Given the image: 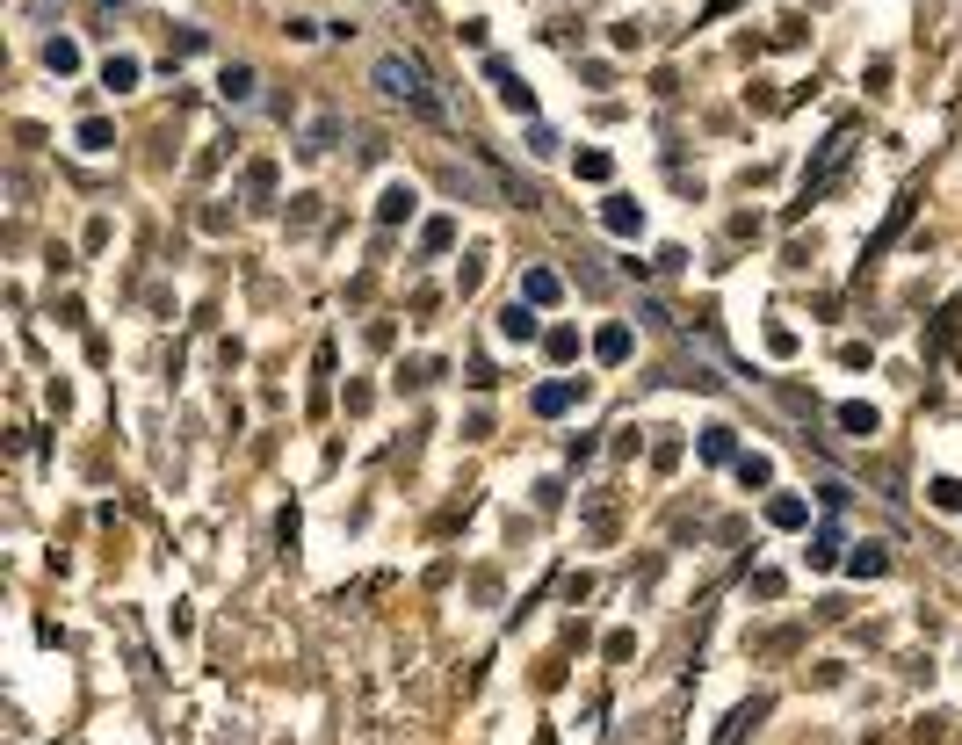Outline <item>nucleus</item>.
Returning a JSON list of instances; mask_svg holds the SVG:
<instances>
[{"label":"nucleus","instance_id":"1","mask_svg":"<svg viewBox=\"0 0 962 745\" xmlns=\"http://www.w3.org/2000/svg\"><path fill=\"white\" fill-rule=\"evenodd\" d=\"M369 80H377V95H384V102H406L420 123H449V109H442V95H434V73H427V58H420V51H377Z\"/></svg>","mask_w":962,"mask_h":745},{"label":"nucleus","instance_id":"2","mask_svg":"<svg viewBox=\"0 0 962 745\" xmlns=\"http://www.w3.org/2000/svg\"><path fill=\"white\" fill-rule=\"evenodd\" d=\"M847 152H854V123H840V131L825 138V160H818V167H803V203H811V196H825V181L847 167Z\"/></svg>","mask_w":962,"mask_h":745},{"label":"nucleus","instance_id":"3","mask_svg":"<svg viewBox=\"0 0 962 745\" xmlns=\"http://www.w3.org/2000/svg\"><path fill=\"white\" fill-rule=\"evenodd\" d=\"M485 73H492V87H500V102H507L514 116H536V95H529V87H521V80L500 66V58H485Z\"/></svg>","mask_w":962,"mask_h":745},{"label":"nucleus","instance_id":"4","mask_svg":"<svg viewBox=\"0 0 962 745\" xmlns=\"http://www.w3.org/2000/svg\"><path fill=\"white\" fill-rule=\"evenodd\" d=\"M500 333H507V340H536V333H543V326H536V304H529V297H514L507 312H500Z\"/></svg>","mask_w":962,"mask_h":745},{"label":"nucleus","instance_id":"5","mask_svg":"<svg viewBox=\"0 0 962 745\" xmlns=\"http://www.w3.org/2000/svg\"><path fill=\"white\" fill-rule=\"evenodd\" d=\"M601 225H608V232H623V239H630V232H637V225H644V210H637V203H630V196H608V210H601Z\"/></svg>","mask_w":962,"mask_h":745},{"label":"nucleus","instance_id":"6","mask_svg":"<svg viewBox=\"0 0 962 745\" xmlns=\"http://www.w3.org/2000/svg\"><path fill=\"white\" fill-rule=\"evenodd\" d=\"M377 217H384V225H398V217H413V189H406V181H391V189L377 196Z\"/></svg>","mask_w":962,"mask_h":745},{"label":"nucleus","instance_id":"7","mask_svg":"<svg viewBox=\"0 0 962 745\" xmlns=\"http://www.w3.org/2000/svg\"><path fill=\"white\" fill-rule=\"evenodd\" d=\"M767 521H774V529H803V521H811V507L782 492V500H767Z\"/></svg>","mask_w":962,"mask_h":745},{"label":"nucleus","instance_id":"8","mask_svg":"<svg viewBox=\"0 0 962 745\" xmlns=\"http://www.w3.org/2000/svg\"><path fill=\"white\" fill-rule=\"evenodd\" d=\"M594 355H601V362H630V326H601Z\"/></svg>","mask_w":962,"mask_h":745},{"label":"nucleus","instance_id":"9","mask_svg":"<svg viewBox=\"0 0 962 745\" xmlns=\"http://www.w3.org/2000/svg\"><path fill=\"white\" fill-rule=\"evenodd\" d=\"M572 398H579V384H536V413L550 420V413H565Z\"/></svg>","mask_w":962,"mask_h":745},{"label":"nucleus","instance_id":"10","mask_svg":"<svg viewBox=\"0 0 962 745\" xmlns=\"http://www.w3.org/2000/svg\"><path fill=\"white\" fill-rule=\"evenodd\" d=\"M521 297H529V304H557V275H550V268H529V275H521Z\"/></svg>","mask_w":962,"mask_h":745},{"label":"nucleus","instance_id":"11","mask_svg":"<svg viewBox=\"0 0 962 745\" xmlns=\"http://www.w3.org/2000/svg\"><path fill=\"white\" fill-rule=\"evenodd\" d=\"M883 565H890V557H883V543H861V550L847 557V572H854V579H876Z\"/></svg>","mask_w":962,"mask_h":745},{"label":"nucleus","instance_id":"12","mask_svg":"<svg viewBox=\"0 0 962 745\" xmlns=\"http://www.w3.org/2000/svg\"><path fill=\"white\" fill-rule=\"evenodd\" d=\"M840 427H847V434H876V406H861V398H847V406H840Z\"/></svg>","mask_w":962,"mask_h":745},{"label":"nucleus","instance_id":"13","mask_svg":"<svg viewBox=\"0 0 962 745\" xmlns=\"http://www.w3.org/2000/svg\"><path fill=\"white\" fill-rule=\"evenodd\" d=\"M225 102H254V66H225Z\"/></svg>","mask_w":962,"mask_h":745},{"label":"nucleus","instance_id":"14","mask_svg":"<svg viewBox=\"0 0 962 745\" xmlns=\"http://www.w3.org/2000/svg\"><path fill=\"white\" fill-rule=\"evenodd\" d=\"M102 80L116 87V95H123V87H138V58H109V66H102Z\"/></svg>","mask_w":962,"mask_h":745},{"label":"nucleus","instance_id":"15","mask_svg":"<svg viewBox=\"0 0 962 745\" xmlns=\"http://www.w3.org/2000/svg\"><path fill=\"white\" fill-rule=\"evenodd\" d=\"M811 565L825 572V565H840V529H818V543H811Z\"/></svg>","mask_w":962,"mask_h":745},{"label":"nucleus","instance_id":"16","mask_svg":"<svg viewBox=\"0 0 962 745\" xmlns=\"http://www.w3.org/2000/svg\"><path fill=\"white\" fill-rule=\"evenodd\" d=\"M420 239H427V254H449V239H456V225H449V217H434V225H427Z\"/></svg>","mask_w":962,"mask_h":745},{"label":"nucleus","instance_id":"17","mask_svg":"<svg viewBox=\"0 0 962 745\" xmlns=\"http://www.w3.org/2000/svg\"><path fill=\"white\" fill-rule=\"evenodd\" d=\"M44 58H51V66H58V73H73V66H80V51H73L66 37H51V44H44Z\"/></svg>","mask_w":962,"mask_h":745},{"label":"nucleus","instance_id":"18","mask_svg":"<svg viewBox=\"0 0 962 745\" xmlns=\"http://www.w3.org/2000/svg\"><path fill=\"white\" fill-rule=\"evenodd\" d=\"M80 145H87V152H109V123L87 116V123H80Z\"/></svg>","mask_w":962,"mask_h":745},{"label":"nucleus","instance_id":"19","mask_svg":"<svg viewBox=\"0 0 962 745\" xmlns=\"http://www.w3.org/2000/svg\"><path fill=\"white\" fill-rule=\"evenodd\" d=\"M702 456L724 463V456H731V427H709V434H702Z\"/></svg>","mask_w":962,"mask_h":745},{"label":"nucleus","instance_id":"20","mask_svg":"<svg viewBox=\"0 0 962 745\" xmlns=\"http://www.w3.org/2000/svg\"><path fill=\"white\" fill-rule=\"evenodd\" d=\"M738 478H746V485H767L774 463H767V456H738Z\"/></svg>","mask_w":962,"mask_h":745},{"label":"nucleus","instance_id":"21","mask_svg":"<svg viewBox=\"0 0 962 745\" xmlns=\"http://www.w3.org/2000/svg\"><path fill=\"white\" fill-rule=\"evenodd\" d=\"M934 507H948V514L962 507V485H955V478H934Z\"/></svg>","mask_w":962,"mask_h":745},{"label":"nucleus","instance_id":"22","mask_svg":"<svg viewBox=\"0 0 962 745\" xmlns=\"http://www.w3.org/2000/svg\"><path fill=\"white\" fill-rule=\"evenodd\" d=\"M579 174H586V181H608V152H579Z\"/></svg>","mask_w":962,"mask_h":745}]
</instances>
